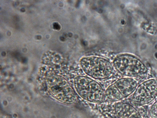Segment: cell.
<instances>
[{"instance_id": "cell-4", "label": "cell", "mask_w": 157, "mask_h": 118, "mask_svg": "<svg viewBox=\"0 0 157 118\" xmlns=\"http://www.w3.org/2000/svg\"><path fill=\"white\" fill-rule=\"evenodd\" d=\"M48 81L50 91L59 100L69 104L76 101L74 90L65 79L60 77H55L50 79Z\"/></svg>"}, {"instance_id": "cell-2", "label": "cell", "mask_w": 157, "mask_h": 118, "mask_svg": "<svg viewBox=\"0 0 157 118\" xmlns=\"http://www.w3.org/2000/svg\"><path fill=\"white\" fill-rule=\"evenodd\" d=\"M82 69L88 75L98 79L109 77L113 71L111 63L106 60L96 57L82 58L80 61Z\"/></svg>"}, {"instance_id": "cell-3", "label": "cell", "mask_w": 157, "mask_h": 118, "mask_svg": "<svg viewBox=\"0 0 157 118\" xmlns=\"http://www.w3.org/2000/svg\"><path fill=\"white\" fill-rule=\"evenodd\" d=\"M113 64L120 73L126 76H134L144 74L147 71L145 67L139 60L128 55L117 56Z\"/></svg>"}, {"instance_id": "cell-7", "label": "cell", "mask_w": 157, "mask_h": 118, "mask_svg": "<svg viewBox=\"0 0 157 118\" xmlns=\"http://www.w3.org/2000/svg\"><path fill=\"white\" fill-rule=\"evenodd\" d=\"M115 110L119 118H141L137 111L127 103L117 104L115 106Z\"/></svg>"}, {"instance_id": "cell-8", "label": "cell", "mask_w": 157, "mask_h": 118, "mask_svg": "<svg viewBox=\"0 0 157 118\" xmlns=\"http://www.w3.org/2000/svg\"><path fill=\"white\" fill-rule=\"evenodd\" d=\"M104 98L108 101L115 102L124 98L119 93L114 84L109 86L104 92Z\"/></svg>"}, {"instance_id": "cell-1", "label": "cell", "mask_w": 157, "mask_h": 118, "mask_svg": "<svg viewBox=\"0 0 157 118\" xmlns=\"http://www.w3.org/2000/svg\"><path fill=\"white\" fill-rule=\"evenodd\" d=\"M75 91L84 100L92 103H99L103 100L104 92L101 86L88 77L78 76L74 80Z\"/></svg>"}, {"instance_id": "cell-10", "label": "cell", "mask_w": 157, "mask_h": 118, "mask_svg": "<svg viewBox=\"0 0 157 118\" xmlns=\"http://www.w3.org/2000/svg\"><path fill=\"white\" fill-rule=\"evenodd\" d=\"M150 114L152 117L157 118V102L152 106L150 110Z\"/></svg>"}, {"instance_id": "cell-6", "label": "cell", "mask_w": 157, "mask_h": 118, "mask_svg": "<svg viewBox=\"0 0 157 118\" xmlns=\"http://www.w3.org/2000/svg\"><path fill=\"white\" fill-rule=\"evenodd\" d=\"M155 97L143 83L138 87L132 97V101L135 104L142 105L148 103Z\"/></svg>"}, {"instance_id": "cell-5", "label": "cell", "mask_w": 157, "mask_h": 118, "mask_svg": "<svg viewBox=\"0 0 157 118\" xmlns=\"http://www.w3.org/2000/svg\"><path fill=\"white\" fill-rule=\"evenodd\" d=\"M114 84L124 98L131 94L134 91L137 85L136 81L130 78L120 79Z\"/></svg>"}, {"instance_id": "cell-9", "label": "cell", "mask_w": 157, "mask_h": 118, "mask_svg": "<svg viewBox=\"0 0 157 118\" xmlns=\"http://www.w3.org/2000/svg\"><path fill=\"white\" fill-rule=\"evenodd\" d=\"M143 84L155 98L157 96V79L151 80Z\"/></svg>"}]
</instances>
